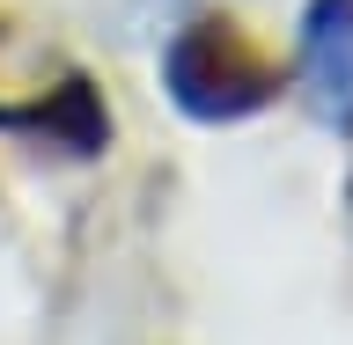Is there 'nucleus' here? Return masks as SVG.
<instances>
[{
	"label": "nucleus",
	"instance_id": "nucleus-1",
	"mask_svg": "<svg viewBox=\"0 0 353 345\" xmlns=\"http://www.w3.org/2000/svg\"><path fill=\"white\" fill-rule=\"evenodd\" d=\"M162 96L176 103V118L192 125H236L250 110H265L280 96V74L265 66V52L243 37L236 22H192L162 59Z\"/></svg>",
	"mask_w": 353,
	"mask_h": 345
},
{
	"label": "nucleus",
	"instance_id": "nucleus-2",
	"mask_svg": "<svg viewBox=\"0 0 353 345\" xmlns=\"http://www.w3.org/2000/svg\"><path fill=\"white\" fill-rule=\"evenodd\" d=\"M302 81L331 125H353V0H309L302 15Z\"/></svg>",
	"mask_w": 353,
	"mask_h": 345
},
{
	"label": "nucleus",
	"instance_id": "nucleus-3",
	"mask_svg": "<svg viewBox=\"0 0 353 345\" xmlns=\"http://www.w3.org/2000/svg\"><path fill=\"white\" fill-rule=\"evenodd\" d=\"M0 132H44V140L66 147V154H103L110 110H103V96H96V81H59L44 103L0 110Z\"/></svg>",
	"mask_w": 353,
	"mask_h": 345
}]
</instances>
